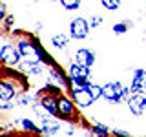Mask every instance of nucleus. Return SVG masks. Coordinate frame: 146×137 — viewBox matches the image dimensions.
Here are the masks:
<instances>
[{
    "instance_id": "obj_3",
    "label": "nucleus",
    "mask_w": 146,
    "mask_h": 137,
    "mask_svg": "<svg viewBox=\"0 0 146 137\" xmlns=\"http://www.w3.org/2000/svg\"><path fill=\"white\" fill-rule=\"evenodd\" d=\"M20 51H18V48L11 44H4L2 48H0V62L6 64V66H17L18 62H20Z\"/></svg>"
},
{
    "instance_id": "obj_18",
    "label": "nucleus",
    "mask_w": 146,
    "mask_h": 137,
    "mask_svg": "<svg viewBox=\"0 0 146 137\" xmlns=\"http://www.w3.org/2000/svg\"><path fill=\"white\" fill-rule=\"evenodd\" d=\"M88 90H90V93H91V97H93L95 100H97L99 97H102V86H99V84H91L88 86Z\"/></svg>"
},
{
    "instance_id": "obj_8",
    "label": "nucleus",
    "mask_w": 146,
    "mask_h": 137,
    "mask_svg": "<svg viewBox=\"0 0 146 137\" xmlns=\"http://www.w3.org/2000/svg\"><path fill=\"white\" fill-rule=\"evenodd\" d=\"M58 115L62 119H70L71 115H75V104L70 97H64V95L58 97Z\"/></svg>"
},
{
    "instance_id": "obj_7",
    "label": "nucleus",
    "mask_w": 146,
    "mask_h": 137,
    "mask_svg": "<svg viewBox=\"0 0 146 137\" xmlns=\"http://www.w3.org/2000/svg\"><path fill=\"white\" fill-rule=\"evenodd\" d=\"M38 102L48 110L49 115H55V117L58 115V97H57V95L49 93V91H48V93H44V95L40 93V100H38Z\"/></svg>"
},
{
    "instance_id": "obj_16",
    "label": "nucleus",
    "mask_w": 146,
    "mask_h": 137,
    "mask_svg": "<svg viewBox=\"0 0 146 137\" xmlns=\"http://www.w3.org/2000/svg\"><path fill=\"white\" fill-rule=\"evenodd\" d=\"M88 134H90V137H106L110 134V130H108V126H104V124H95Z\"/></svg>"
},
{
    "instance_id": "obj_10",
    "label": "nucleus",
    "mask_w": 146,
    "mask_h": 137,
    "mask_svg": "<svg viewBox=\"0 0 146 137\" xmlns=\"http://www.w3.org/2000/svg\"><path fill=\"white\" fill-rule=\"evenodd\" d=\"M68 77L70 79H88L90 77V68L82 66V64H71L68 70Z\"/></svg>"
},
{
    "instance_id": "obj_1",
    "label": "nucleus",
    "mask_w": 146,
    "mask_h": 137,
    "mask_svg": "<svg viewBox=\"0 0 146 137\" xmlns=\"http://www.w3.org/2000/svg\"><path fill=\"white\" fill-rule=\"evenodd\" d=\"M130 88H124L121 82H106L102 86V97L111 104H119V102H124L130 97Z\"/></svg>"
},
{
    "instance_id": "obj_28",
    "label": "nucleus",
    "mask_w": 146,
    "mask_h": 137,
    "mask_svg": "<svg viewBox=\"0 0 146 137\" xmlns=\"http://www.w3.org/2000/svg\"><path fill=\"white\" fill-rule=\"evenodd\" d=\"M51 2H55V0H51Z\"/></svg>"
},
{
    "instance_id": "obj_5",
    "label": "nucleus",
    "mask_w": 146,
    "mask_h": 137,
    "mask_svg": "<svg viewBox=\"0 0 146 137\" xmlns=\"http://www.w3.org/2000/svg\"><path fill=\"white\" fill-rule=\"evenodd\" d=\"M71 97H73V102L79 104V106L86 108V106H91L95 102V99L91 97L90 90L88 88H73L71 90Z\"/></svg>"
},
{
    "instance_id": "obj_9",
    "label": "nucleus",
    "mask_w": 146,
    "mask_h": 137,
    "mask_svg": "<svg viewBox=\"0 0 146 137\" xmlns=\"http://www.w3.org/2000/svg\"><path fill=\"white\" fill-rule=\"evenodd\" d=\"M75 61H77V64L91 68L95 64V53L88 48H80V49H77V53H75Z\"/></svg>"
},
{
    "instance_id": "obj_6",
    "label": "nucleus",
    "mask_w": 146,
    "mask_h": 137,
    "mask_svg": "<svg viewBox=\"0 0 146 137\" xmlns=\"http://www.w3.org/2000/svg\"><path fill=\"white\" fill-rule=\"evenodd\" d=\"M131 93H146V70H135L133 71V79H131L130 86Z\"/></svg>"
},
{
    "instance_id": "obj_13",
    "label": "nucleus",
    "mask_w": 146,
    "mask_h": 137,
    "mask_svg": "<svg viewBox=\"0 0 146 137\" xmlns=\"http://www.w3.org/2000/svg\"><path fill=\"white\" fill-rule=\"evenodd\" d=\"M49 77H51L58 86H62V88H64V86H66V88H68V86H71V79L64 75L60 68H58V70H57V68H51V70H49Z\"/></svg>"
},
{
    "instance_id": "obj_25",
    "label": "nucleus",
    "mask_w": 146,
    "mask_h": 137,
    "mask_svg": "<svg viewBox=\"0 0 146 137\" xmlns=\"http://www.w3.org/2000/svg\"><path fill=\"white\" fill-rule=\"evenodd\" d=\"M4 17H6V6L0 4V20H4Z\"/></svg>"
},
{
    "instance_id": "obj_26",
    "label": "nucleus",
    "mask_w": 146,
    "mask_h": 137,
    "mask_svg": "<svg viewBox=\"0 0 146 137\" xmlns=\"http://www.w3.org/2000/svg\"><path fill=\"white\" fill-rule=\"evenodd\" d=\"M29 100H31V97H27V95H26V97L20 99V104H22V106H26V104H29Z\"/></svg>"
},
{
    "instance_id": "obj_4",
    "label": "nucleus",
    "mask_w": 146,
    "mask_h": 137,
    "mask_svg": "<svg viewBox=\"0 0 146 137\" xmlns=\"http://www.w3.org/2000/svg\"><path fill=\"white\" fill-rule=\"evenodd\" d=\"M128 108L133 115H143L144 110H146V97L144 93H130L128 97Z\"/></svg>"
},
{
    "instance_id": "obj_11",
    "label": "nucleus",
    "mask_w": 146,
    "mask_h": 137,
    "mask_svg": "<svg viewBox=\"0 0 146 137\" xmlns=\"http://www.w3.org/2000/svg\"><path fill=\"white\" fill-rule=\"evenodd\" d=\"M40 132L44 135H55L60 132V124L57 121H51L48 117H42V122H40Z\"/></svg>"
},
{
    "instance_id": "obj_27",
    "label": "nucleus",
    "mask_w": 146,
    "mask_h": 137,
    "mask_svg": "<svg viewBox=\"0 0 146 137\" xmlns=\"http://www.w3.org/2000/svg\"><path fill=\"white\" fill-rule=\"evenodd\" d=\"M13 20H15V18H13V15H9V17L6 18V27L11 26V24H13Z\"/></svg>"
},
{
    "instance_id": "obj_23",
    "label": "nucleus",
    "mask_w": 146,
    "mask_h": 137,
    "mask_svg": "<svg viewBox=\"0 0 146 137\" xmlns=\"http://www.w3.org/2000/svg\"><path fill=\"white\" fill-rule=\"evenodd\" d=\"M100 22H102V18H100V17H91L90 18V27H97Z\"/></svg>"
},
{
    "instance_id": "obj_14",
    "label": "nucleus",
    "mask_w": 146,
    "mask_h": 137,
    "mask_svg": "<svg viewBox=\"0 0 146 137\" xmlns=\"http://www.w3.org/2000/svg\"><path fill=\"white\" fill-rule=\"evenodd\" d=\"M22 71L27 75H40L42 73V62H33V61H26L22 62Z\"/></svg>"
},
{
    "instance_id": "obj_19",
    "label": "nucleus",
    "mask_w": 146,
    "mask_h": 137,
    "mask_svg": "<svg viewBox=\"0 0 146 137\" xmlns=\"http://www.w3.org/2000/svg\"><path fill=\"white\" fill-rule=\"evenodd\" d=\"M60 4H62V7L70 9V11L80 7V0H60Z\"/></svg>"
},
{
    "instance_id": "obj_20",
    "label": "nucleus",
    "mask_w": 146,
    "mask_h": 137,
    "mask_svg": "<svg viewBox=\"0 0 146 137\" xmlns=\"http://www.w3.org/2000/svg\"><path fill=\"white\" fill-rule=\"evenodd\" d=\"M100 2H102V6L106 9H110V11L121 7V0H100Z\"/></svg>"
},
{
    "instance_id": "obj_24",
    "label": "nucleus",
    "mask_w": 146,
    "mask_h": 137,
    "mask_svg": "<svg viewBox=\"0 0 146 137\" xmlns=\"http://www.w3.org/2000/svg\"><path fill=\"white\" fill-rule=\"evenodd\" d=\"M113 135L115 137H130V134H126L124 130H113Z\"/></svg>"
},
{
    "instance_id": "obj_22",
    "label": "nucleus",
    "mask_w": 146,
    "mask_h": 137,
    "mask_svg": "<svg viewBox=\"0 0 146 137\" xmlns=\"http://www.w3.org/2000/svg\"><path fill=\"white\" fill-rule=\"evenodd\" d=\"M15 104L13 102H9V100H4L2 97H0V110H9V108H13Z\"/></svg>"
},
{
    "instance_id": "obj_2",
    "label": "nucleus",
    "mask_w": 146,
    "mask_h": 137,
    "mask_svg": "<svg viewBox=\"0 0 146 137\" xmlns=\"http://www.w3.org/2000/svg\"><path fill=\"white\" fill-rule=\"evenodd\" d=\"M90 22L86 20V18H82V17H77V18H73V20L70 22V35L73 37V39H77V40H82V39H86L90 33Z\"/></svg>"
},
{
    "instance_id": "obj_17",
    "label": "nucleus",
    "mask_w": 146,
    "mask_h": 137,
    "mask_svg": "<svg viewBox=\"0 0 146 137\" xmlns=\"http://www.w3.org/2000/svg\"><path fill=\"white\" fill-rule=\"evenodd\" d=\"M22 128L27 132H33V134H40V128L35 126V122L29 121V119H22Z\"/></svg>"
},
{
    "instance_id": "obj_21",
    "label": "nucleus",
    "mask_w": 146,
    "mask_h": 137,
    "mask_svg": "<svg viewBox=\"0 0 146 137\" xmlns=\"http://www.w3.org/2000/svg\"><path fill=\"white\" fill-rule=\"evenodd\" d=\"M128 22H119V24H113V33L115 35H122V33H126L128 31Z\"/></svg>"
},
{
    "instance_id": "obj_12",
    "label": "nucleus",
    "mask_w": 146,
    "mask_h": 137,
    "mask_svg": "<svg viewBox=\"0 0 146 137\" xmlns=\"http://www.w3.org/2000/svg\"><path fill=\"white\" fill-rule=\"evenodd\" d=\"M17 93V88L13 82L9 80H0V97H2L4 100H11L13 97H15Z\"/></svg>"
},
{
    "instance_id": "obj_15",
    "label": "nucleus",
    "mask_w": 146,
    "mask_h": 137,
    "mask_svg": "<svg viewBox=\"0 0 146 137\" xmlns=\"http://www.w3.org/2000/svg\"><path fill=\"white\" fill-rule=\"evenodd\" d=\"M68 42H70V39H68L64 33L53 35V39H51V44L55 46V48H58V49H64V48L68 46Z\"/></svg>"
}]
</instances>
